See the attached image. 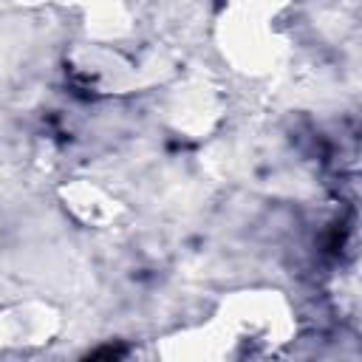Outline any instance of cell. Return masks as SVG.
I'll list each match as a JSON object with an SVG mask.
<instances>
[{
    "instance_id": "obj_1",
    "label": "cell",
    "mask_w": 362,
    "mask_h": 362,
    "mask_svg": "<svg viewBox=\"0 0 362 362\" xmlns=\"http://www.w3.org/2000/svg\"><path fill=\"white\" fill-rule=\"evenodd\" d=\"M85 362H122V356H119V351H113V348H99V351H93Z\"/></svg>"
}]
</instances>
